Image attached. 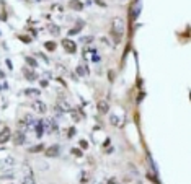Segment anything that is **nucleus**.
<instances>
[{"label":"nucleus","instance_id":"obj_1","mask_svg":"<svg viewBox=\"0 0 191 184\" xmlns=\"http://www.w3.org/2000/svg\"><path fill=\"white\" fill-rule=\"evenodd\" d=\"M123 34H124V20L119 17H116L111 23V36L114 44H119L121 39H123Z\"/></svg>","mask_w":191,"mask_h":184},{"label":"nucleus","instance_id":"obj_2","mask_svg":"<svg viewBox=\"0 0 191 184\" xmlns=\"http://www.w3.org/2000/svg\"><path fill=\"white\" fill-rule=\"evenodd\" d=\"M57 108H59L61 111H62V112H70V111H74V109H72V104H70L69 101H67V99L64 98V96H59Z\"/></svg>","mask_w":191,"mask_h":184},{"label":"nucleus","instance_id":"obj_3","mask_svg":"<svg viewBox=\"0 0 191 184\" xmlns=\"http://www.w3.org/2000/svg\"><path fill=\"white\" fill-rule=\"evenodd\" d=\"M62 47L66 49L67 54H75V51H77L75 41H70V39H62Z\"/></svg>","mask_w":191,"mask_h":184},{"label":"nucleus","instance_id":"obj_4","mask_svg":"<svg viewBox=\"0 0 191 184\" xmlns=\"http://www.w3.org/2000/svg\"><path fill=\"white\" fill-rule=\"evenodd\" d=\"M61 155V147L59 145H51L47 150H46V156L47 158H57Z\"/></svg>","mask_w":191,"mask_h":184},{"label":"nucleus","instance_id":"obj_5","mask_svg":"<svg viewBox=\"0 0 191 184\" xmlns=\"http://www.w3.org/2000/svg\"><path fill=\"white\" fill-rule=\"evenodd\" d=\"M33 109L36 111V112H39V114H44V112H47V106H46L43 101H39V99H36V101L33 103Z\"/></svg>","mask_w":191,"mask_h":184},{"label":"nucleus","instance_id":"obj_6","mask_svg":"<svg viewBox=\"0 0 191 184\" xmlns=\"http://www.w3.org/2000/svg\"><path fill=\"white\" fill-rule=\"evenodd\" d=\"M10 137H12V131H10L8 127H5L3 131L0 132V145L7 143V142L10 140Z\"/></svg>","mask_w":191,"mask_h":184},{"label":"nucleus","instance_id":"obj_7","mask_svg":"<svg viewBox=\"0 0 191 184\" xmlns=\"http://www.w3.org/2000/svg\"><path fill=\"white\" fill-rule=\"evenodd\" d=\"M13 165H15V158L7 156V158H3L2 161H0V169H8V168H12Z\"/></svg>","mask_w":191,"mask_h":184},{"label":"nucleus","instance_id":"obj_8","mask_svg":"<svg viewBox=\"0 0 191 184\" xmlns=\"http://www.w3.org/2000/svg\"><path fill=\"white\" fill-rule=\"evenodd\" d=\"M141 8H142V3H141V0H136V3H134L132 7V13H131V17L136 20L137 17H139V13H141Z\"/></svg>","mask_w":191,"mask_h":184},{"label":"nucleus","instance_id":"obj_9","mask_svg":"<svg viewBox=\"0 0 191 184\" xmlns=\"http://www.w3.org/2000/svg\"><path fill=\"white\" fill-rule=\"evenodd\" d=\"M83 26H85V23H83V21H77V25H75L72 29H69V34H70V36H74V34H79L80 31H82Z\"/></svg>","mask_w":191,"mask_h":184},{"label":"nucleus","instance_id":"obj_10","mask_svg":"<svg viewBox=\"0 0 191 184\" xmlns=\"http://www.w3.org/2000/svg\"><path fill=\"white\" fill-rule=\"evenodd\" d=\"M69 7H70L72 10H77V12H80V10L83 8V3L80 2V0H70V2H69Z\"/></svg>","mask_w":191,"mask_h":184},{"label":"nucleus","instance_id":"obj_11","mask_svg":"<svg viewBox=\"0 0 191 184\" xmlns=\"http://www.w3.org/2000/svg\"><path fill=\"white\" fill-rule=\"evenodd\" d=\"M23 75L26 77L28 82H34V80H36V74H33V72L29 69H26V67H23Z\"/></svg>","mask_w":191,"mask_h":184},{"label":"nucleus","instance_id":"obj_12","mask_svg":"<svg viewBox=\"0 0 191 184\" xmlns=\"http://www.w3.org/2000/svg\"><path fill=\"white\" fill-rule=\"evenodd\" d=\"M25 140H26L25 132H17V135H15V145H23Z\"/></svg>","mask_w":191,"mask_h":184},{"label":"nucleus","instance_id":"obj_13","mask_svg":"<svg viewBox=\"0 0 191 184\" xmlns=\"http://www.w3.org/2000/svg\"><path fill=\"white\" fill-rule=\"evenodd\" d=\"M98 111H100L101 114H106V112L109 111V104L106 101H100L98 103Z\"/></svg>","mask_w":191,"mask_h":184},{"label":"nucleus","instance_id":"obj_14","mask_svg":"<svg viewBox=\"0 0 191 184\" xmlns=\"http://www.w3.org/2000/svg\"><path fill=\"white\" fill-rule=\"evenodd\" d=\"M47 31H49L52 36H57V34L61 33V29H59L57 25H47Z\"/></svg>","mask_w":191,"mask_h":184},{"label":"nucleus","instance_id":"obj_15","mask_svg":"<svg viewBox=\"0 0 191 184\" xmlns=\"http://www.w3.org/2000/svg\"><path fill=\"white\" fill-rule=\"evenodd\" d=\"M21 184H36V181H34L33 174H26L25 178H23V183Z\"/></svg>","mask_w":191,"mask_h":184},{"label":"nucleus","instance_id":"obj_16","mask_svg":"<svg viewBox=\"0 0 191 184\" xmlns=\"http://www.w3.org/2000/svg\"><path fill=\"white\" fill-rule=\"evenodd\" d=\"M25 62L28 64L29 67H33V69H36L38 67V60L36 59H33V57H25Z\"/></svg>","mask_w":191,"mask_h":184},{"label":"nucleus","instance_id":"obj_17","mask_svg":"<svg viewBox=\"0 0 191 184\" xmlns=\"http://www.w3.org/2000/svg\"><path fill=\"white\" fill-rule=\"evenodd\" d=\"M25 94H26V96H39V90L28 88V90H25Z\"/></svg>","mask_w":191,"mask_h":184},{"label":"nucleus","instance_id":"obj_18","mask_svg":"<svg viewBox=\"0 0 191 184\" xmlns=\"http://www.w3.org/2000/svg\"><path fill=\"white\" fill-rule=\"evenodd\" d=\"M109 122H111L113 126H123V121H119L118 116H111V117H109Z\"/></svg>","mask_w":191,"mask_h":184},{"label":"nucleus","instance_id":"obj_19","mask_svg":"<svg viewBox=\"0 0 191 184\" xmlns=\"http://www.w3.org/2000/svg\"><path fill=\"white\" fill-rule=\"evenodd\" d=\"M77 74L82 75V77H85V75L88 74V70L85 69V65H79V67H77Z\"/></svg>","mask_w":191,"mask_h":184},{"label":"nucleus","instance_id":"obj_20","mask_svg":"<svg viewBox=\"0 0 191 184\" xmlns=\"http://www.w3.org/2000/svg\"><path fill=\"white\" fill-rule=\"evenodd\" d=\"M87 181H90V174H88L87 171L82 173V183H87Z\"/></svg>","mask_w":191,"mask_h":184},{"label":"nucleus","instance_id":"obj_21","mask_svg":"<svg viewBox=\"0 0 191 184\" xmlns=\"http://www.w3.org/2000/svg\"><path fill=\"white\" fill-rule=\"evenodd\" d=\"M46 49H49V51H54L56 49V44H54V42H46Z\"/></svg>","mask_w":191,"mask_h":184},{"label":"nucleus","instance_id":"obj_22","mask_svg":"<svg viewBox=\"0 0 191 184\" xmlns=\"http://www.w3.org/2000/svg\"><path fill=\"white\" fill-rule=\"evenodd\" d=\"M41 150H43V145H36V147L29 148V151H33V153H34V151H41Z\"/></svg>","mask_w":191,"mask_h":184},{"label":"nucleus","instance_id":"obj_23","mask_svg":"<svg viewBox=\"0 0 191 184\" xmlns=\"http://www.w3.org/2000/svg\"><path fill=\"white\" fill-rule=\"evenodd\" d=\"M80 41H82V42H85V44H87V42H91V41H93V37H91V36H85V37H82Z\"/></svg>","mask_w":191,"mask_h":184},{"label":"nucleus","instance_id":"obj_24","mask_svg":"<svg viewBox=\"0 0 191 184\" xmlns=\"http://www.w3.org/2000/svg\"><path fill=\"white\" fill-rule=\"evenodd\" d=\"M80 147H82L83 150H85V148H88V142H87V140H80Z\"/></svg>","mask_w":191,"mask_h":184},{"label":"nucleus","instance_id":"obj_25","mask_svg":"<svg viewBox=\"0 0 191 184\" xmlns=\"http://www.w3.org/2000/svg\"><path fill=\"white\" fill-rule=\"evenodd\" d=\"M72 153H74L75 156H82V151H80L79 148H74V150H72Z\"/></svg>","mask_w":191,"mask_h":184},{"label":"nucleus","instance_id":"obj_26","mask_svg":"<svg viewBox=\"0 0 191 184\" xmlns=\"http://www.w3.org/2000/svg\"><path fill=\"white\" fill-rule=\"evenodd\" d=\"M21 41L25 42V44H29V42H31V39H29L28 36H21Z\"/></svg>","mask_w":191,"mask_h":184},{"label":"nucleus","instance_id":"obj_27","mask_svg":"<svg viewBox=\"0 0 191 184\" xmlns=\"http://www.w3.org/2000/svg\"><path fill=\"white\" fill-rule=\"evenodd\" d=\"M75 132H77V131H75L74 127H70V129H69V137H74V134H75Z\"/></svg>","mask_w":191,"mask_h":184},{"label":"nucleus","instance_id":"obj_28","mask_svg":"<svg viewBox=\"0 0 191 184\" xmlns=\"http://www.w3.org/2000/svg\"><path fill=\"white\" fill-rule=\"evenodd\" d=\"M108 184H118V181L114 178H111V179H108Z\"/></svg>","mask_w":191,"mask_h":184},{"label":"nucleus","instance_id":"obj_29","mask_svg":"<svg viewBox=\"0 0 191 184\" xmlns=\"http://www.w3.org/2000/svg\"><path fill=\"white\" fill-rule=\"evenodd\" d=\"M36 2H43V0H36Z\"/></svg>","mask_w":191,"mask_h":184},{"label":"nucleus","instance_id":"obj_30","mask_svg":"<svg viewBox=\"0 0 191 184\" xmlns=\"http://www.w3.org/2000/svg\"><path fill=\"white\" fill-rule=\"evenodd\" d=\"M12 184H13V183H12Z\"/></svg>","mask_w":191,"mask_h":184}]
</instances>
